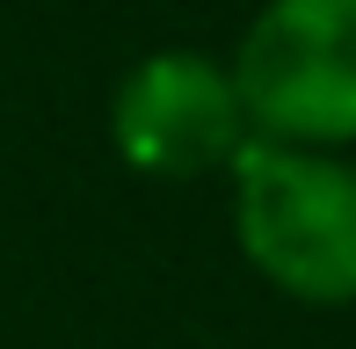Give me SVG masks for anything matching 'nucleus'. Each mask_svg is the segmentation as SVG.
Wrapping results in <instances>:
<instances>
[{"label":"nucleus","instance_id":"2","mask_svg":"<svg viewBox=\"0 0 356 349\" xmlns=\"http://www.w3.org/2000/svg\"><path fill=\"white\" fill-rule=\"evenodd\" d=\"M225 66L254 138L356 153V0H262Z\"/></svg>","mask_w":356,"mask_h":349},{"label":"nucleus","instance_id":"3","mask_svg":"<svg viewBox=\"0 0 356 349\" xmlns=\"http://www.w3.org/2000/svg\"><path fill=\"white\" fill-rule=\"evenodd\" d=\"M248 102H240L233 66L211 51L160 44L145 51L109 95V146L145 182H189V174H225L248 146Z\"/></svg>","mask_w":356,"mask_h":349},{"label":"nucleus","instance_id":"1","mask_svg":"<svg viewBox=\"0 0 356 349\" xmlns=\"http://www.w3.org/2000/svg\"><path fill=\"white\" fill-rule=\"evenodd\" d=\"M233 247L298 306H356V153L248 138L225 168Z\"/></svg>","mask_w":356,"mask_h":349}]
</instances>
